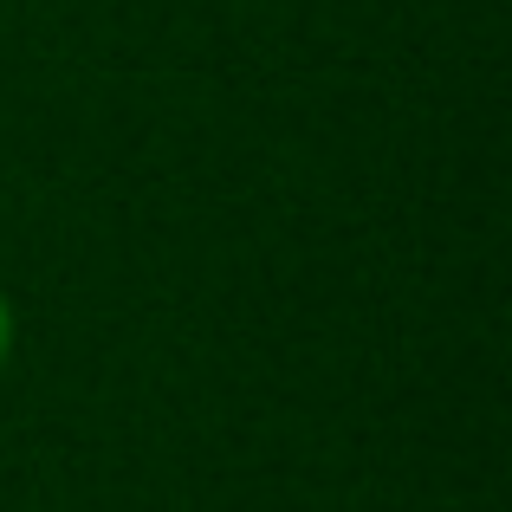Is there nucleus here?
<instances>
[{
  "instance_id": "1",
  "label": "nucleus",
  "mask_w": 512,
  "mask_h": 512,
  "mask_svg": "<svg viewBox=\"0 0 512 512\" xmlns=\"http://www.w3.org/2000/svg\"><path fill=\"white\" fill-rule=\"evenodd\" d=\"M7 350H13V305L0 299V363H7Z\"/></svg>"
}]
</instances>
